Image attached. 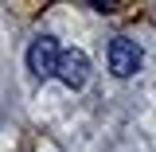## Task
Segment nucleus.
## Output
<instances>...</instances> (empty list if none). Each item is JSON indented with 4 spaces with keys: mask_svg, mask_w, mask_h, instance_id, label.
Segmentation results:
<instances>
[{
    "mask_svg": "<svg viewBox=\"0 0 156 152\" xmlns=\"http://www.w3.org/2000/svg\"><path fill=\"white\" fill-rule=\"evenodd\" d=\"M58 62H62V51H58V43L51 35H39L31 47H27V70L35 78H51L58 74Z\"/></svg>",
    "mask_w": 156,
    "mask_h": 152,
    "instance_id": "nucleus-1",
    "label": "nucleus"
},
{
    "mask_svg": "<svg viewBox=\"0 0 156 152\" xmlns=\"http://www.w3.org/2000/svg\"><path fill=\"white\" fill-rule=\"evenodd\" d=\"M105 58H109V70H113L117 78H129V74L140 70V47H136L133 39H125V35H117L113 43H109Z\"/></svg>",
    "mask_w": 156,
    "mask_h": 152,
    "instance_id": "nucleus-2",
    "label": "nucleus"
},
{
    "mask_svg": "<svg viewBox=\"0 0 156 152\" xmlns=\"http://www.w3.org/2000/svg\"><path fill=\"white\" fill-rule=\"evenodd\" d=\"M58 78H62L70 90H82V86H86V78H90V58L82 55V51H62Z\"/></svg>",
    "mask_w": 156,
    "mask_h": 152,
    "instance_id": "nucleus-3",
    "label": "nucleus"
}]
</instances>
